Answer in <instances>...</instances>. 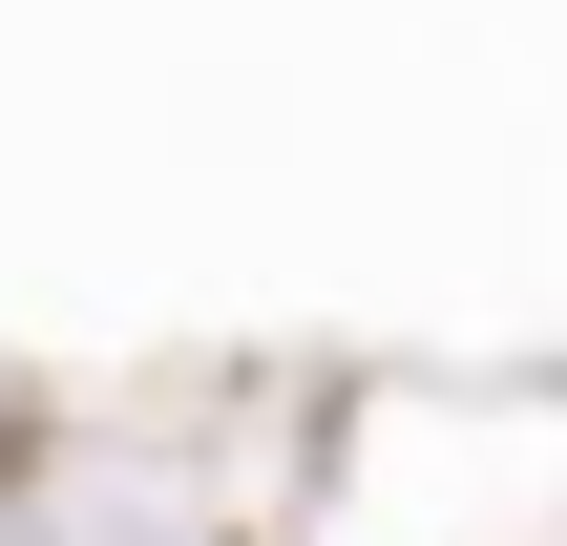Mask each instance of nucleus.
Here are the masks:
<instances>
[{
    "label": "nucleus",
    "mask_w": 567,
    "mask_h": 546,
    "mask_svg": "<svg viewBox=\"0 0 567 546\" xmlns=\"http://www.w3.org/2000/svg\"><path fill=\"white\" fill-rule=\"evenodd\" d=\"M0 421H21V400H0Z\"/></svg>",
    "instance_id": "nucleus-1"
}]
</instances>
